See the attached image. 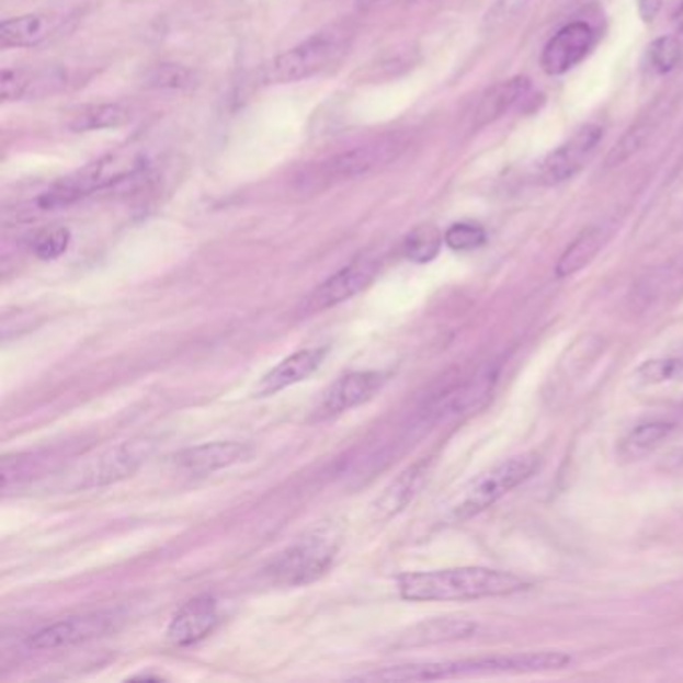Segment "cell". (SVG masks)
<instances>
[{"mask_svg":"<svg viewBox=\"0 0 683 683\" xmlns=\"http://www.w3.org/2000/svg\"><path fill=\"white\" fill-rule=\"evenodd\" d=\"M67 23L65 14L58 12H33L7 19L0 24V47L29 48L48 41L62 31Z\"/></svg>","mask_w":683,"mask_h":683,"instance_id":"obj_12","label":"cell"},{"mask_svg":"<svg viewBox=\"0 0 683 683\" xmlns=\"http://www.w3.org/2000/svg\"><path fill=\"white\" fill-rule=\"evenodd\" d=\"M67 84V72L58 67L50 69H4L0 75V96L4 103L38 99L60 91Z\"/></svg>","mask_w":683,"mask_h":683,"instance_id":"obj_13","label":"cell"},{"mask_svg":"<svg viewBox=\"0 0 683 683\" xmlns=\"http://www.w3.org/2000/svg\"><path fill=\"white\" fill-rule=\"evenodd\" d=\"M673 23L678 26V31L683 33V2L680 4V9L675 11V14H673Z\"/></svg>","mask_w":683,"mask_h":683,"instance_id":"obj_33","label":"cell"},{"mask_svg":"<svg viewBox=\"0 0 683 683\" xmlns=\"http://www.w3.org/2000/svg\"><path fill=\"white\" fill-rule=\"evenodd\" d=\"M339 551V533L331 525H319L285 551L269 561L266 578L281 585H303L321 578Z\"/></svg>","mask_w":683,"mask_h":683,"instance_id":"obj_3","label":"cell"},{"mask_svg":"<svg viewBox=\"0 0 683 683\" xmlns=\"http://www.w3.org/2000/svg\"><path fill=\"white\" fill-rule=\"evenodd\" d=\"M428 477V464H418L406 469L391 486L383 491L373 505V517L377 522H387L399 511L406 510L407 503L416 498Z\"/></svg>","mask_w":683,"mask_h":683,"instance_id":"obj_19","label":"cell"},{"mask_svg":"<svg viewBox=\"0 0 683 683\" xmlns=\"http://www.w3.org/2000/svg\"><path fill=\"white\" fill-rule=\"evenodd\" d=\"M383 375L375 371H355L339 377L323 397V409L327 413H343L349 409L367 403L382 387Z\"/></svg>","mask_w":683,"mask_h":683,"instance_id":"obj_16","label":"cell"},{"mask_svg":"<svg viewBox=\"0 0 683 683\" xmlns=\"http://www.w3.org/2000/svg\"><path fill=\"white\" fill-rule=\"evenodd\" d=\"M70 232L65 227H53L38 232L33 241V251L41 259H57L69 249Z\"/></svg>","mask_w":683,"mask_h":683,"instance_id":"obj_29","label":"cell"},{"mask_svg":"<svg viewBox=\"0 0 683 683\" xmlns=\"http://www.w3.org/2000/svg\"><path fill=\"white\" fill-rule=\"evenodd\" d=\"M475 622L469 619H429L419 626L411 627L399 637V648H421L431 644H445L455 639H467L475 634Z\"/></svg>","mask_w":683,"mask_h":683,"instance_id":"obj_20","label":"cell"},{"mask_svg":"<svg viewBox=\"0 0 683 683\" xmlns=\"http://www.w3.org/2000/svg\"><path fill=\"white\" fill-rule=\"evenodd\" d=\"M675 171L683 164V135L680 137V145H675Z\"/></svg>","mask_w":683,"mask_h":683,"instance_id":"obj_32","label":"cell"},{"mask_svg":"<svg viewBox=\"0 0 683 683\" xmlns=\"http://www.w3.org/2000/svg\"><path fill=\"white\" fill-rule=\"evenodd\" d=\"M217 626H219V605L209 595H201L186 602L174 614L167 629V636L177 646H193L213 634V629Z\"/></svg>","mask_w":683,"mask_h":683,"instance_id":"obj_11","label":"cell"},{"mask_svg":"<svg viewBox=\"0 0 683 683\" xmlns=\"http://www.w3.org/2000/svg\"><path fill=\"white\" fill-rule=\"evenodd\" d=\"M530 583L510 571L489 568H453L407 573L399 593L407 602H465L501 597L525 590Z\"/></svg>","mask_w":683,"mask_h":683,"instance_id":"obj_1","label":"cell"},{"mask_svg":"<svg viewBox=\"0 0 683 683\" xmlns=\"http://www.w3.org/2000/svg\"><path fill=\"white\" fill-rule=\"evenodd\" d=\"M537 467H539V457L535 453H523L475 477L474 481L465 487L459 499L455 501L452 508L453 520L457 522L469 520L477 513L486 511L487 508H491L503 496H508L511 489L527 481L537 471Z\"/></svg>","mask_w":683,"mask_h":683,"instance_id":"obj_5","label":"cell"},{"mask_svg":"<svg viewBox=\"0 0 683 683\" xmlns=\"http://www.w3.org/2000/svg\"><path fill=\"white\" fill-rule=\"evenodd\" d=\"M353 36V31L345 24L325 26L319 33L266 62L261 70V81L266 84H287L309 79L345 57Z\"/></svg>","mask_w":683,"mask_h":683,"instance_id":"obj_2","label":"cell"},{"mask_svg":"<svg viewBox=\"0 0 683 683\" xmlns=\"http://www.w3.org/2000/svg\"><path fill=\"white\" fill-rule=\"evenodd\" d=\"M409 140L406 135L389 133L377 139L367 140L348 151L339 152L335 157L321 162L317 169L305 177V183H315V186L329 185L335 181H349L363 174L375 173L406 151Z\"/></svg>","mask_w":683,"mask_h":683,"instance_id":"obj_4","label":"cell"},{"mask_svg":"<svg viewBox=\"0 0 683 683\" xmlns=\"http://www.w3.org/2000/svg\"><path fill=\"white\" fill-rule=\"evenodd\" d=\"M327 355V348L303 349L281 361L273 369L261 377L255 387V397H271L287 389L291 385L305 382L321 367Z\"/></svg>","mask_w":683,"mask_h":683,"instance_id":"obj_15","label":"cell"},{"mask_svg":"<svg viewBox=\"0 0 683 683\" xmlns=\"http://www.w3.org/2000/svg\"><path fill=\"white\" fill-rule=\"evenodd\" d=\"M663 0H639V16L644 23L651 24L660 14Z\"/></svg>","mask_w":683,"mask_h":683,"instance_id":"obj_31","label":"cell"},{"mask_svg":"<svg viewBox=\"0 0 683 683\" xmlns=\"http://www.w3.org/2000/svg\"><path fill=\"white\" fill-rule=\"evenodd\" d=\"M532 2L533 0H496V4L491 7L487 19H489V23L493 24L508 23L513 16L525 11Z\"/></svg>","mask_w":683,"mask_h":683,"instance_id":"obj_30","label":"cell"},{"mask_svg":"<svg viewBox=\"0 0 683 683\" xmlns=\"http://www.w3.org/2000/svg\"><path fill=\"white\" fill-rule=\"evenodd\" d=\"M443 241L445 239H441V232L435 227L423 225L407 235L406 255L413 263H429L440 253Z\"/></svg>","mask_w":683,"mask_h":683,"instance_id":"obj_25","label":"cell"},{"mask_svg":"<svg viewBox=\"0 0 683 683\" xmlns=\"http://www.w3.org/2000/svg\"><path fill=\"white\" fill-rule=\"evenodd\" d=\"M195 82H197V72L177 62L155 65L143 70V77H140V84L145 89H155V91H185V89H191Z\"/></svg>","mask_w":683,"mask_h":683,"instance_id":"obj_23","label":"cell"},{"mask_svg":"<svg viewBox=\"0 0 683 683\" xmlns=\"http://www.w3.org/2000/svg\"><path fill=\"white\" fill-rule=\"evenodd\" d=\"M636 379L639 383H646V385L683 379V357H661V360L646 361L636 371Z\"/></svg>","mask_w":683,"mask_h":683,"instance_id":"obj_27","label":"cell"},{"mask_svg":"<svg viewBox=\"0 0 683 683\" xmlns=\"http://www.w3.org/2000/svg\"><path fill=\"white\" fill-rule=\"evenodd\" d=\"M682 55V43L675 36H660L649 45V67L658 75H668L680 65Z\"/></svg>","mask_w":683,"mask_h":683,"instance_id":"obj_26","label":"cell"},{"mask_svg":"<svg viewBox=\"0 0 683 683\" xmlns=\"http://www.w3.org/2000/svg\"><path fill=\"white\" fill-rule=\"evenodd\" d=\"M603 139L600 125L578 128L556 151L549 152L539 167V181L544 185H561L590 162Z\"/></svg>","mask_w":683,"mask_h":683,"instance_id":"obj_8","label":"cell"},{"mask_svg":"<svg viewBox=\"0 0 683 683\" xmlns=\"http://www.w3.org/2000/svg\"><path fill=\"white\" fill-rule=\"evenodd\" d=\"M532 91L527 77H511L508 81L496 82L479 99L474 113V128H483L508 115L511 109L523 103Z\"/></svg>","mask_w":683,"mask_h":683,"instance_id":"obj_17","label":"cell"},{"mask_svg":"<svg viewBox=\"0 0 683 683\" xmlns=\"http://www.w3.org/2000/svg\"><path fill=\"white\" fill-rule=\"evenodd\" d=\"M375 2H382V0H357L360 7H371V4H375Z\"/></svg>","mask_w":683,"mask_h":683,"instance_id":"obj_34","label":"cell"},{"mask_svg":"<svg viewBox=\"0 0 683 683\" xmlns=\"http://www.w3.org/2000/svg\"><path fill=\"white\" fill-rule=\"evenodd\" d=\"M668 113H670V106L665 101H660V103L651 106L648 113L639 116L636 123L627 128L626 135L610 151L607 159H605V167L607 169L619 167V164L629 161L631 157H636L637 152L641 151L648 145V140L656 135V130L660 128L661 121L668 116Z\"/></svg>","mask_w":683,"mask_h":683,"instance_id":"obj_18","label":"cell"},{"mask_svg":"<svg viewBox=\"0 0 683 683\" xmlns=\"http://www.w3.org/2000/svg\"><path fill=\"white\" fill-rule=\"evenodd\" d=\"M130 118V109L118 103L109 105H96L82 111L72 118L70 128L75 133H87V130H101V128H113L127 123Z\"/></svg>","mask_w":683,"mask_h":683,"instance_id":"obj_24","label":"cell"},{"mask_svg":"<svg viewBox=\"0 0 683 683\" xmlns=\"http://www.w3.org/2000/svg\"><path fill=\"white\" fill-rule=\"evenodd\" d=\"M377 261L369 257L355 259L353 263L339 269L331 277L325 278L317 289L305 297L301 305L303 315H315L335 307L339 303L348 301L367 289L373 278L377 277Z\"/></svg>","mask_w":683,"mask_h":683,"instance_id":"obj_7","label":"cell"},{"mask_svg":"<svg viewBox=\"0 0 683 683\" xmlns=\"http://www.w3.org/2000/svg\"><path fill=\"white\" fill-rule=\"evenodd\" d=\"M157 443L149 437L123 441L96 453L91 459L79 465L67 479L70 489H99L113 486L139 471L155 453Z\"/></svg>","mask_w":683,"mask_h":683,"instance_id":"obj_6","label":"cell"},{"mask_svg":"<svg viewBox=\"0 0 683 683\" xmlns=\"http://www.w3.org/2000/svg\"><path fill=\"white\" fill-rule=\"evenodd\" d=\"M249 455L251 447L239 441H213L177 453L174 464L189 474L207 475L244 462Z\"/></svg>","mask_w":683,"mask_h":683,"instance_id":"obj_14","label":"cell"},{"mask_svg":"<svg viewBox=\"0 0 683 683\" xmlns=\"http://www.w3.org/2000/svg\"><path fill=\"white\" fill-rule=\"evenodd\" d=\"M443 239L453 251H474L486 244L487 232L481 225L475 223H455Z\"/></svg>","mask_w":683,"mask_h":683,"instance_id":"obj_28","label":"cell"},{"mask_svg":"<svg viewBox=\"0 0 683 683\" xmlns=\"http://www.w3.org/2000/svg\"><path fill=\"white\" fill-rule=\"evenodd\" d=\"M595 45V31L583 21L566 24L547 41L542 53V67L547 75L559 77L590 55Z\"/></svg>","mask_w":683,"mask_h":683,"instance_id":"obj_9","label":"cell"},{"mask_svg":"<svg viewBox=\"0 0 683 683\" xmlns=\"http://www.w3.org/2000/svg\"><path fill=\"white\" fill-rule=\"evenodd\" d=\"M673 431H675V423L665 421V419H651V421L637 423L636 428L631 429L619 443V455L624 459H639L653 449H658L663 441L670 440Z\"/></svg>","mask_w":683,"mask_h":683,"instance_id":"obj_21","label":"cell"},{"mask_svg":"<svg viewBox=\"0 0 683 683\" xmlns=\"http://www.w3.org/2000/svg\"><path fill=\"white\" fill-rule=\"evenodd\" d=\"M113 624H115L113 614L75 615L43 627L35 636L29 637L26 646L33 649L69 648L94 637L105 636L106 631H111Z\"/></svg>","mask_w":683,"mask_h":683,"instance_id":"obj_10","label":"cell"},{"mask_svg":"<svg viewBox=\"0 0 683 683\" xmlns=\"http://www.w3.org/2000/svg\"><path fill=\"white\" fill-rule=\"evenodd\" d=\"M603 241H605V232H603L602 227H590V229L579 232L568 249L564 251V255L559 257V261H557V277L568 278L579 271H583L602 251Z\"/></svg>","mask_w":683,"mask_h":683,"instance_id":"obj_22","label":"cell"}]
</instances>
